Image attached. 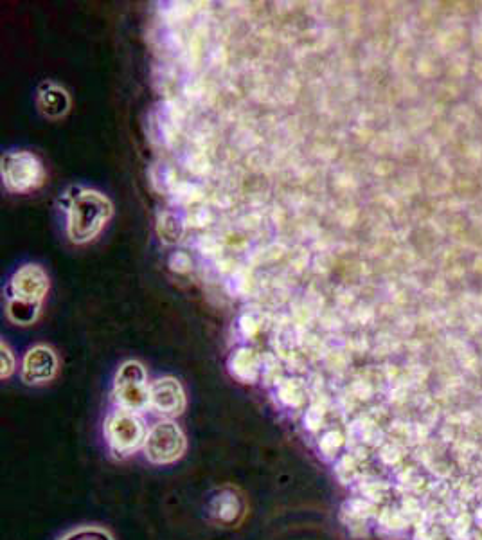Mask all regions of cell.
I'll use <instances>...</instances> for the list:
<instances>
[{
	"label": "cell",
	"mask_w": 482,
	"mask_h": 540,
	"mask_svg": "<svg viewBox=\"0 0 482 540\" xmlns=\"http://www.w3.org/2000/svg\"><path fill=\"white\" fill-rule=\"evenodd\" d=\"M38 107L45 116L58 119L67 114V110L71 107V99L62 87L54 83H44L38 90Z\"/></svg>",
	"instance_id": "cell-10"
},
{
	"label": "cell",
	"mask_w": 482,
	"mask_h": 540,
	"mask_svg": "<svg viewBox=\"0 0 482 540\" xmlns=\"http://www.w3.org/2000/svg\"><path fill=\"white\" fill-rule=\"evenodd\" d=\"M279 398L288 407H301L306 400V391L299 380H286L279 386Z\"/></svg>",
	"instance_id": "cell-14"
},
{
	"label": "cell",
	"mask_w": 482,
	"mask_h": 540,
	"mask_svg": "<svg viewBox=\"0 0 482 540\" xmlns=\"http://www.w3.org/2000/svg\"><path fill=\"white\" fill-rule=\"evenodd\" d=\"M58 371V359L49 346H35L27 351L22 362V380L29 386H38L53 380Z\"/></svg>",
	"instance_id": "cell-8"
},
{
	"label": "cell",
	"mask_w": 482,
	"mask_h": 540,
	"mask_svg": "<svg viewBox=\"0 0 482 540\" xmlns=\"http://www.w3.org/2000/svg\"><path fill=\"white\" fill-rule=\"evenodd\" d=\"M245 510H247L245 499L233 486L220 488L209 501V515L224 526L240 524L241 519L245 517Z\"/></svg>",
	"instance_id": "cell-9"
},
{
	"label": "cell",
	"mask_w": 482,
	"mask_h": 540,
	"mask_svg": "<svg viewBox=\"0 0 482 540\" xmlns=\"http://www.w3.org/2000/svg\"><path fill=\"white\" fill-rule=\"evenodd\" d=\"M324 416H326V411H324V407L319 402L310 405V409L304 414V425H306V429L312 432L321 431Z\"/></svg>",
	"instance_id": "cell-17"
},
{
	"label": "cell",
	"mask_w": 482,
	"mask_h": 540,
	"mask_svg": "<svg viewBox=\"0 0 482 540\" xmlns=\"http://www.w3.org/2000/svg\"><path fill=\"white\" fill-rule=\"evenodd\" d=\"M344 445V436L339 431H326L319 438V449L326 456H333L339 452L340 447Z\"/></svg>",
	"instance_id": "cell-15"
},
{
	"label": "cell",
	"mask_w": 482,
	"mask_h": 540,
	"mask_svg": "<svg viewBox=\"0 0 482 540\" xmlns=\"http://www.w3.org/2000/svg\"><path fill=\"white\" fill-rule=\"evenodd\" d=\"M146 380V369L137 360H128L119 368L114 393L123 409L139 413L150 405V387Z\"/></svg>",
	"instance_id": "cell-3"
},
{
	"label": "cell",
	"mask_w": 482,
	"mask_h": 540,
	"mask_svg": "<svg viewBox=\"0 0 482 540\" xmlns=\"http://www.w3.org/2000/svg\"><path fill=\"white\" fill-rule=\"evenodd\" d=\"M63 540H110L105 531L99 530H80L76 533H71L69 537H65Z\"/></svg>",
	"instance_id": "cell-19"
},
{
	"label": "cell",
	"mask_w": 482,
	"mask_h": 540,
	"mask_svg": "<svg viewBox=\"0 0 482 540\" xmlns=\"http://www.w3.org/2000/svg\"><path fill=\"white\" fill-rule=\"evenodd\" d=\"M0 353H2V373H0V377L8 378L15 371V357H13V353L9 350L6 342L0 344Z\"/></svg>",
	"instance_id": "cell-18"
},
{
	"label": "cell",
	"mask_w": 482,
	"mask_h": 540,
	"mask_svg": "<svg viewBox=\"0 0 482 540\" xmlns=\"http://www.w3.org/2000/svg\"><path fill=\"white\" fill-rule=\"evenodd\" d=\"M144 452L146 458L157 465L173 463L186 452V436L177 423L170 420L159 422L148 432L144 440Z\"/></svg>",
	"instance_id": "cell-4"
},
{
	"label": "cell",
	"mask_w": 482,
	"mask_h": 540,
	"mask_svg": "<svg viewBox=\"0 0 482 540\" xmlns=\"http://www.w3.org/2000/svg\"><path fill=\"white\" fill-rule=\"evenodd\" d=\"M40 308H42V305H38V303H26V301H18V299H9L6 314H8L11 323L29 326L38 319Z\"/></svg>",
	"instance_id": "cell-13"
},
{
	"label": "cell",
	"mask_w": 482,
	"mask_h": 540,
	"mask_svg": "<svg viewBox=\"0 0 482 540\" xmlns=\"http://www.w3.org/2000/svg\"><path fill=\"white\" fill-rule=\"evenodd\" d=\"M231 371L241 382H254L259 373L258 355L247 348L236 351L231 359Z\"/></svg>",
	"instance_id": "cell-12"
},
{
	"label": "cell",
	"mask_w": 482,
	"mask_h": 540,
	"mask_svg": "<svg viewBox=\"0 0 482 540\" xmlns=\"http://www.w3.org/2000/svg\"><path fill=\"white\" fill-rule=\"evenodd\" d=\"M375 506L366 501V499H348L342 503L340 508V517L344 524L351 528V531L357 530V528H364L366 526L367 519L375 515Z\"/></svg>",
	"instance_id": "cell-11"
},
{
	"label": "cell",
	"mask_w": 482,
	"mask_h": 540,
	"mask_svg": "<svg viewBox=\"0 0 482 540\" xmlns=\"http://www.w3.org/2000/svg\"><path fill=\"white\" fill-rule=\"evenodd\" d=\"M114 206L110 198L94 189H83L72 198L67 215V236L72 243L83 245L98 236L112 218Z\"/></svg>",
	"instance_id": "cell-1"
},
{
	"label": "cell",
	"mask_w": 482,
	"mask_h": 540,
	"mask_svg": "<svg viewBox=\"0 0 482 540\" xmlns=\"http://www.w3.org/2000/svg\"><path fill=\"white\" fill-rule=\"evenodd\" d=\"M355 474H357V456L348 454L340 459L339 465H337V476H339L340 481L344 485H348L355 479Z\"/></svg>",
	"instance_id": "cell-16"
},
{
	"label": "cell",
	"mask_w": 482,
	"mask_h": 540,
	"mask_svg": "<svg viewBox=\"0 0 482 540\" xmlns=\"http://www.w3.org/2000/svg\"><path fill=\"white\" fill-rule=\"evenodd\" d=\"M105 427L110 445L121 454L132 452L146 440L143 420L134 411L123 407L108 416Z\"/></svg>",
	"instance_id": "cell-5"
},
{
	"label": "cell",
	"mask_w": 482,
	"mask_h": 540,
	"mask_svg": "<svg viewBox=\"0 0 482 540\" xmlns=\"http://www.w3.org/2000/svg\"><path fill=\"white\" fill-rule=\"evenodd\" d=\"M49 290V278L40 265H24L9 283V299L42 305Z\"/></svg>",
	"instance_id": "cell-6"
},
{
	"label": "cell",
	"mask_w": 482,
	"mask_h": 540,
	"mask_svg": "<svg viewBox=\"0 0 482 540\" xmlns=\"http://www.w3.org/2000/svg\"><path fill=\"white\" fill-rule=\"evenodd\" d=\"M4 186L11 193H29L40 188L45 179L44 166L31 152H9L0 161Z\"/></svg>",
	"instance_id": "cell-2"
},
{
	"label": "cell",
	"mask_w": 482,
	"mask_h": 540,
	"mask_svg": "<svg viewBox=\"0 0 482 540\" xmlns=\"http://www.w3.org/2000/svg\"><path fill=\"white\" fill-rule=\"evenodd\" d=\"M150 405L164 416H179L186 409V393L177 378L164 377L150 386Z\"/></svg>",
	"instance_id": "cell-7"
}]
</instances>
